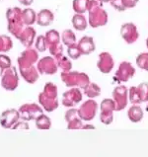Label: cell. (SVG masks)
Wrapping results in <instances>:
<instances>
[{
  "label": "cell",
  "mask_w": 148,
  "mask_h": 157,
  "mask_svg": "<svg viewBox=\"0 0 148 157\" xmlns=\"http://www.w3.org/2000/svg\"><path fill=\"white\" fill-rule=\"evenodd\" d=\"M46 39H47V44H49V47L53 46V44H56L59 43V34H58L57 31L55 30H51L47 32Z\"/></svg>",
  "instance_id": "obj_22"
},
{
  "label": "cell",
  "mask_w": 148,
  "mask_h": 157,
  "mask_svg": "<svg viewBox=\"0 0 148 157\" xmlns=\"http://www.w3.org/2000/svg\"><path fill=\"white\" fill-rule=\"evenodd\" d=\"M36 124H37V127L41 129H48L51 128V124L49 119L47 116H44L43 114L37 118V122H36Z\"/></svg>",
  "instance_id": "obj_24"
},
{
  "label": "cell",
  "mask_w": 148,
  "mask_h": 157,
  "mask_svg": "<svg viewBox=\"0 0 148 157\" xmlns=\"http://www.w3.org/2000/svg\"><path fill=\"white\" fill-rule=\"evenodd\" d=\"M90 0H73V10L76 13L83 14L88 11V6Z\"/></svg>",
  "instance_id": "obj_19"
},
{
  "label": "cell",
  "mask_w": 148,
  "mask_h": 157,
  "mask_svg": "<svg viewBox=\"0 0 148 157\" xmlns=\"http://www.w3.org/2000/svg\"><path fill=\"white\" fill-rule=\"evenodd\" d=\"M98 1H100L102 3H107V2H110L111 0H98Z\"/></svg>",
  "instance_id": "obj_31"
},
{
  "label": "cell",
  "mask_w": 148,
  "mask_h": 157,
  "mask_svg": "<svg viewBox=\"0 0 148 157\" xmlns=\"http://www.w3.org/2000/svg\"><path fill=\"white\" fill-rule=\"evenodd\" d=\"M135 74V68L128 61H123L115 74L116 80L119 82H127Z\"/></svg>",
  "instance_id": "obj_8"
},
{
  "label": "cell",
  "mask_w": 148,
  "mask_h": 157,
  "mask_svg": "<svg viewBox=\"0 0 148 157\" xmlns=\"http://www.w3.org/2000/svg\"><path fill=\"white\" fill-rule=\"evenodd\" d=\"M56 58H57V64L62 70H63V72H66V71H69L71 69L72 64H71V62L68 60V58L63 56L62 55L57 56Z\"/></svg>",
  "instance_id": "obj_23"
},
{
  "label": "cell",
  "mask_w": 148,
  "mask_h": 157,
  "mask_svg": "<svg viewBox=\"0 0 148 157\" xmlns=\"http://www.w3.org/2000/svg\"><path fill=\"white\" fill-rule=\"evenodd\" d=\"M89 25L92 28H99L108 23V13L102 6V2L98 0H90L88 6Z\"/></svg>",
  "instance_id": "obj_1"
},
{
  "label": "cell",
  "mask_w": 148,
  "mask_h": 157,
  "mask_svg": "<svg viewBox=\"0 0 148 157\" xmlns=\"http://www.w3.org/2000/svg\"><path fill=\"white\" fill-rule=\"evenodd\" d=\"M123 5L124 6L125 9L133 8L136 6V4L138 3V0H122Z\"/></svg>",
  "instance_id": "obj_29"
},
{
  "label": "cell",
  "mask_w": 148,
  "mask_h": 157,
  "mask_svg": "<svg viewBox=\"0 0 148 157\" xmlns=\"http://www.w3.org/2000/svg\"><path fill=\"white\" fill-rule=\"evenodd\" d=\"M61 78L63 82L68 87H80L85 88V86L90 82L89 76L83 72L77 71H66L61 73Z\"/></svg>",
  "instance_id": "obj_3"
},
{
  "label": "cell",
  "mask_w": 148,
  "mask_h": 157,
  "mask_svg": "<svg viewBox=\"0 0 148 157\" xmlns=\"http://www.w3.org/2000/svg\"><path fill=\"white\" fill-rule=\"evenodd\" d=\"M113 100L116 105V111H122L127 106L128 101V90L127 88L120 85L114 89Z\"/></svg>",
  "instance_id": "obj_6"
},
{
  "label": "cell",
  "mask_w": 148,
  "mask_h": 157,
  "mask_svg": "<svg viewBox=\"0 0 148 157\" xmlns=\"http://www.w3.org/2000/svg\"><path fill=\"white\" fill-rule=\"evenodd\" d=\"M39 69L42 73L46 74H53L56 72L57 65L55 64V60L51 57H44L40 61Z\"/></svg>",
  "instance_id": "obj_14"
},
{
  "label": "cell",
  "mask_w": 148,
  "mask_h": 157,
  "mask_svg": "<svg viewBox=\"0 0 148 157\" xmlns=\"http://www.w3.org/2000/svg\"><path fill=\"white\" fill-rule=\"evenodd\" d=\"M114 111L116 105L113 99H104L101 103L100 121L104 124H111L114 121Z\"/></svg>",
  "instance_id": "obj_5"
},
{
  "label": "cell",
  "mask_w": 148,
  "mask_h": 157,
  "mask_svg": "<svg viewBox=\"0 0 148 157\" xmlns=\"http://www.w3.org/2000/svg\"><path fill=\"white\" fill-rule=\"evenodd\" d=\"M146 47H147V48H148V38L146 39Z\"/></svg>",
  "instance_id": "obj_32"
},
{
  "label": "cell",
  "mask_w": 148,
  "mask_h": 157,
  "mask_svg": "<svg viewBox=\"0 0 148 157\" xmlns=\"http://www.w3.org/2000/svg\"><path fill=\"white\" fill-rule=\"evenodd\" d=\"M84 93H85V95L88 96L89 98H96L100 95L101 88L99 87V85L96 83L89 82L84 88Z\"/></svg>",
  "instance_id": "obj_18"
},
{
  "label": "cell",
  "mask_w": 148,
  "mask_h": 157,
  "mask_svg": "<svg viewBox=\"0 0 148 157\" xmlns=\"http://www.w3.org/2000/svg\"><path fill=\"white\" fill-rule=\"evenodd\" d=\"M61 39L63 44H66L67 47L71 46V44H74L76 42V37L71 30H65L61 35Z\"/></svg>",
  "instance_id": "obj_20"
},
{
  "label": "cell",
  "mask_w": 148,
  "mask_h": 157,
  "mask_svg": "<svg viewBox=\"0 0 148 157\" xmlns=\"http://www.w3.org/2000/svg\"><path fill=\"white\" fill-rule=\"evenodd\" d=\"M136 64L139 68L148 71V52H142L136 57Z\"/></svg>",
  "instance_id": "obj_21"
},
{
  "label": "cell",
  "mask_w": 148,
  "mask_h": 157,
  "mask_svg": "<svg viewBox=\"0 0 148 157\" xmlns=\"http://www.w3.org/2000/svg\"><path fill=\"white\" fill-rule=\"evenodd\" d=\"M53 19H55V17H53L52 13L49 10H47V9H44V10H42L38 14L37 22L41 26H48L51 25Z\"/></svg>",
  "instance_id": "obj_16"
},
{
  "label": "cell",
  "mask_w": 148,
  "mask_h": 157,
  "mask_svg": "<svg viewBox=\"0 0 148 157\" xmlns=\"http://www.w3.org/2000/svg\"><path fill=\"white\" fill-rule=\"evenodd\" d=\"M146 111H147V112H148V105H147V106H146Z\"/></svg>",
  "instance_id": "obj_33"
},
{
  "label": "cell",
  "mask_w": 148,
  "mask_h": 157,
  "mask_svg": "<svg viewBox=\"0 0 148 157\" xmlns=\"http://www.w3.org/2000/svg\"><path fill=\"white\" fill-rule=\"evenodd\" d=\"M79 117L84 121H91L95 118L98 111V104L94 100H88L77 110Z\"/></svg>",
  "instance_id": "obj_7"
},
{
  "label": "cell",
  "mask_w": 148,
  "mask_h": 157,
  "mask_svg": "<svg viewBox=\"0 0 148 157\" xmlns=\"http://www.w3.org/2000/svg\"><path fill=\"white\" fill-rule=\"evenodd\" d=\"M67 52H68L69 57H71L72 59H77V58H79L80 56H82V52H80L77 44H71V46H69L68 50H67Z\"/></svg>",
  "instance_id": "obj_25"
},
{
  "label": "cell",
  "mask_w": 148,
  "mask_h": 157,
  "mask_svg": "<svg viewBox=\"0 0 148 157\" xmlns=\"http://www.w3.org/2000/svg\"><path fill=\"white\" fill-rule=\"evenodd\" d=\"M143 115L144 114H143L142 109L139 106H137V104H133L131 108H129L128 112H127L128 119L132 123L141 122V120L143 119Z\"/></svg>",
  "instance_id": "obj_15"
},
{
  "label": "cell",
  "mask_w": 148,
  "mask_h": 157,
  "mask_svg": "<svg viewBox=\"0 0 148 157\" xmlns=\"http://www.w3.org/2000/svg\"><path fill=\"white\" fill-rule=\"evenodd\" d=\"M115 62L114 58L109 52H102L99 55V59L97 62L98 69L101 71L102 73H110L114 68Z\"/></svg>",
  "instance_id": "obj_10"
},
{
  "label": "cell",
  "mask_w": 148,
  "mask_h": 157,
  "mask_svg": "<svg viewBox=\"0 0 148 157\" xmlns=\"http://www.w3.org/2000/svg\"><path fill=\"white\" fill-rule=\"evenodd\" d=\"M65 120H66L67 124H68V127H67V128L79 129V128H83L82 119L79 117L77 110L72 109V110L67 111V113L65 114Z\"/></svg>",
  "instance_id": "obj_12"
},
{
  "label": "cell",
  "mask_w": 148,
  "mask_h": 157,
  "mask_svg": "<svg viewBox=\"0 0 148 157\" xmlns=\"http://www.w3.org/2000/svg\"><path fill=\"white\" fill-rule=\"evenodd\" d=\"M82 101V93L78 88L73 87L66 91L62 97V104L65 107H73Z\"/></svg>",
  "instance_id": "obj_11"
},
{
  "label": "cell",
  "mask_w": 148,
  "mask_h": 157,
  "mask_svg": "<svg viewBox=\"0 0 148 157\" xmlns=\"http://www.w3.org/2000/svg\"><path fill=\"white\" fill-rule=\"evenodd\" d=\"M72 25L74 27L75 30L77 31H84L87 28L88 23L87 20L85 19V17L83 14H79V13H76L72 18Z\"/></svg>",
  "instance_id": "obj_17"
},
{
  "label": "cell",
  "mask_w": 148,
  "mask_h": 157,
  "mask_svg": "<svg viewBox=\"0 0 148 157\" xmlns=\"http://www.w3.org/2000/svg\"><path fill=\"white\" fill-rule=\"evenodd\" d=\"M111 5L113 6L116 11H120V12H123L127 9L124 8V6L123 5V1L122 0H111L110 1Z\"/></svg>",
  "instance_id": "obj_28"
},
{
  "label": "cell",
  "mask_w": 148,
  "mask_h": 157,
  "mask_svg": "<svg viewBox=\"0 0 148 157\" xmlns=\"http://www.w3.org/2000/svg\"><path fill=\"white\" fill-rule=\"evenodd\" d=\"M77 46L79 48L80 52H82V55H90L91 52L95 51L96 46L95 43H94V40L91 37H88V36H85L80 41L78 42Z\"/></svg>",
  "instance_id": "obj_13"
},
{
  "label": "cell",
  "mask_w": 148,
  "mask_h": 157,
  "mask_svg": "<svg viewBox=\"0 0 148 157\" xmlns=\"http://www.w3.org/2000/svg\"><path fill=\"white\" fill-rule=\"evenodd\" d=\"M94 128V125H92V124H88V125H85V127H84V125H83V128Z\"/></svg>",
  "instance_id": "obj_30"
},
{
  "label": "cell",
  "mask_w": 148,
  "mask_h": 157,
  "mask_svg": "<svg viewBox=\"0 0 148 157\" xmlns=\"http://www.w3.org/2000/svg\"><path fill=\"white\" fill-rule=\"evenodd\" d=\"M23 17L27 25H32L36 21V14L32 9H27V10H25L23 12Z\"/></svg>",
  "instance_id": "obj_26"
},
{
  "label": "cell",
  "mask_w": 148,
  "mask_h": 157,
  "mask_svg": "<svg viewBox=\"0 0 148 157\" xmlns=\"http://www.w3.org/2000/svg\"><path fill=\"white\" fill-rule=\"evenodd\" d=\"M128 99L132 104L148 102V83H140L138 86H132L128 90Z\"/></svg>",
  "instance_id": "obj_4"
},
{
  "label": "cell",
  "mask_w": 148,
  "mask_h": 157,
  "mask_svg": "<svg viewBox=\"0 0 148 157\" xmlns=\"http://www.w3.org/2000/svg\"><path fill=\"white\" fill-rule=\"evenodd\" d=\"M36 48H38V51L40 52H44L47 48V42L46 37L44 36H40L37 39V43H36Z\"/></svg>",
  "instance_id": "obj_27"
},
{
  "label": "cell",
  "mask_w": 148,
  "mask_h": 157,
  "mask_svg": "<svg viewBox=\"0 0 148 157\" xmlns=\"http://www.w3.org/2000/svg\"><path fill=\"white\" fill-rule=\"evenodd\" d=\"M40 102L47 112H51L58 107L57 101V88L55 84L47 83L44 93L40 96Z\"/></svg>",
  "instance_id": "obj_2"
},
{
  "label": "cell",
  "mask_w": 148,
  "mask_h": 157,
  "mask_svg": "<svg viewBox=\"0 0 148 157\" xmlns=\"http://www.w3.org/2000/svg\"><path fill=\"white\" fill-rule=\"evenodd\" d=\"M120 36L128 44L135 43L139 38L136 26L132 23H125L120 27Z\"/></svg>",
  "instance_id": "obj_9"
}]
</instances>
